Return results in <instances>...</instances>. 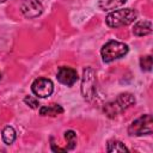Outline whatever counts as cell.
<instances>
[{"mask_svg":"<svg viewBox=\"0 0 153 153\" xmlns=\"http://www.w3.org/2000/svg\"><path fill=\"white\" fill-rule=\"evenodd\" d=\"M24 103H25L27 106H30L31 109H38V108H39L38 99L35 98V97H32V96H26V97L24 98Z\"/></svg>","mask_w":153,"mask_h":153,"instance_id":"2e32d148","label":"cell"},{"mask_svg":"<svg viewBox=\"0 0 153 153\" xmlns=\"http://www.w3.org/2000/svg\"><path fill=\"white\" fill-rule=\"evenodd\" d=\"M65 140L67 142L66 149H74L76 146V134L73 130H67L65 131Z\"/></svg>","mask_w":153,"mask_h":153,"instance_id":"5bb4252c","label":"cell"},{"mask_svg":"<svg viewBox=\"0 0 153 153\" xmlns=\"http://www.w3.org/2000/svg\"><path fill=\"white\" fill-rule=\"evenodd\" d=\"M128 51H129V48L126 43L120 41H109L102 47L100 54H102L103 61L105 63H109L117 59L123 57L124 55H127Z\"/></svg>","mask_w":153,"mask_h":153,"instance_id":"3957f363","label":"cell"},{"mask_svg":"<svg viewBox=\"0 0 153 153\" xmlns=\"http://www.w3.org/2000/svg\"><path fill=\"white\" fill-rule=\"evenodd\" d=\"M56 78H57V80L61 84H63L66 86H73L78 81L79 75H78V72L74 68H71V67H60L59 71H57Z\"/></svg>","mask_w":153,"mask_h":153,"instance_id":"ba28073f","label":"cell"},{"mask_svg":"<svg viewBox=\"0 0 153 153\" xmlns=\"http://www.w3.org/2000/svg\"><path fill=\"white\" fill-rule=\"evenodd\" d=\"M16 136H17V134H16V130H14L13 127L7 126V127L4 128V130H2V141L6 145H12L16 140Z\"/></svg>","mask_w":153,"mask_h":153,"instance_id":"7c38bea8","label":"cell"},{"mask_svg":"<svg viewBox=\"0 0 153 153\" xmlns=\"http://www.w3.org/2000/svg\"><path fill=\"white\" fill-rule=\"evenodd\" d=\"M106 151L110 153H115V152H129V149L124 146L123 142L118 141V140H110L108 142V147Z\"/></svg>","mask_w":153,"mask_h":153,"instance_id":"4fadbf2b","label":"cell"},{"mask_svg":"<svg viewBox=\"0 0 153 153\" xmlns=\"http://www.w3.org/2000/svg\"><path fill=\"white\" fill-rule=\"evenodd\" d=\"M96 72L92 67H86L82 72L81 79V94L85 100L91 102L96 96Z\"/></svg>","mask_w":153,"mask_h":153,"instance_id":"277c9868","label":"cell"},{"mask_svg":"<svg viewBox=\"0 0 153 153\" xmlns=\"http://www.w3.org/2000/svg\"><path fill=\"white\" fill-rule=\"evenodd\" d=\"M134 104H135V97L131 93H121L117 96V98L115 100L105 104L104 112L108 117L114 118L118 114H121L122 111L133 106Z\"/></svg>","mask_w":153,"mask_h":153,"instance_id":"6da1fadb","label":"cell"},{"mask_svg":"<svg viewBox=\"0 0 153 153\" xmlns=\"http://www.w3.org/2000/svg\"><path fill=\"white\" fill-rule=\"evenodd\" d=\"M140 66L143 72H149L152 69V56L145 55L140 57Z\"/></svg>","mask_w":153,"mask_h":153,"instance_id":"9a60e30c","label":"cell"},{"mask_svg":"<svg viewBox=\"0 0 153 153\" xmlns=\"http://www.w3.org/2000/svg\"><path fill=\"white\" fill-rule=\"evenodd\" d=\"M19 8L23 16L30 19L41 16L43 12V6L38 0H22Z\"/></svg>","mask_w":153,"mask_h":153,"instance_id":"52a82bcc","label":"cell"},{"mask_svg":"<svg viewBox=\"0 0 153 153\" xmlns=\"http://www.w3.org/2000/svg\"><path fill=\"white\" fill-rule=\"evenodd\" d=\"M152 116L149 114L141 115L139 118L134 120L128 127V134L131 136H141L152 134Z\"/></svg>","mask_w":153,"mask_h":153,"instance_id":"5b68a950","label":"cell"},{"mask_svg":"<svg viewBox=\"0 0 153 153\" xmlns=\"http://www.w3.org/2000/svg\"><path fill=\"white\" fill-rule=\"evenodd\" d=\"M137 17V13L133 8H122L112 11L106 16V25L110 27H121L131 24Z\"/></svg>","mask_w":153,"mask_h":153,"instance_id":"7a4b0ae2","label":"cell"},{"mask_svg":"<svg viewBox=\"0 0 153 153\" xmlns=\"http://www.w3.org/2000/svg\"><path fill=\"white\" fill-rule=\"evenodd\" d=\"M152 32V23L149 20H139L134 24L133 33L137 37L147 36Z\"/></svg>","mask_w":153,"mask_h":153,"instance_id":"9c48e42d","label":"cell"},{"mask_svg":"<svg viewBox=\"0 0 153 153\" xmlns=\"http://www.w3.org/2000/svg\"><path fill=\"white\" fill-rule=\"evenodd\" d=\"M63 112V108L59 104H51V105H48V106H42L39 108V115L42 116H51V117H55L60 114Z\"/></svg>","mask_w":153,"mask_h":153,"instance_id":"8fae6325","label":"cell"},{"mask_svg":"<svg viewBox=\"0 0 153 153\" xmlns=\"http://www.w3.org/2000/svg\"><path fill=\"white\" fill-rule=\"evenodd\" d=\"M127 0H98V6L103 11H114L126 4Z\"/></svg>","mask_w":153,"mask_h":153,"instance_id":"30bf717a","label":"cell"},{"mask_svg":"<svg viewBox=\"0 0 153 153\" xmlns=\"http://www.w3.org/2000/svg\"><path fill=\"white\" fill-rule=\"evenodd\" d=\"M31 90L33 94L37 96L38 98H47L51 96L54 91V84L48 78H38L32 82Z\"/></svg>","mask_w":153,"mask_h":153,"instance_id":"8992f818","label":"cell"},{"mask_svg":"<svg viewBox=\"0 0 153 153\" xmlns=\"http://www.w3.org/2000/svg\"><path fill=\"white\" fill-rule=\"evenodd\" d=\"M1 75H2V74H1V73H0V79H1Z\"/></svg>","mask_w":153,"mask_h":153,"instance_id":"ac0fdd59","label":"cell"},{"mask_svg":"<svg viewBox=\"0 0 153 153\" xmlns=\"http://www.w3.org/2000/svg\"><path fill=\"white\" fill-rule=\"evenodd\" d=\"M5 1H7V0H0V2H5Z\"/></svg>","mask_w":153,"mask_h":153,"instance_id":"e0dca14e","label":"cell"}]
</instances>
